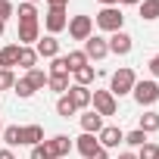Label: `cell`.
<instances>
[{"instance_id": "cell-30", "label": "cell", "mask_w": 159, "mask_h": 159, "mask_svg": "<svg viewBox=\"0 0 159 159\" xmlns=\"http://www.w3.org/2000/svg\"><path fill=\"white\" fill-rule=\"evenodd\" d=\"M50 75H72V72H69V62H66V56H53Z\"/></svg>"}, {"instance_id": "cell-6", "label": "cell", "mask_w": 159, "mask_h": 159, "mask_svg": "<svg viewBox=\"0 0 159 159\" xmlns=\"http://www.w3.org/2000/svg\"><path fill=\"white\" fill-rule=\"evenodd\" d=\"M97 140H100V147H103V150H116L119 143H125V131H122V128H116V125H106V128H100Z\"/></svg>"}, {"instance_id": "cell-20", "label": "cell", "mask_w": 159, "mask_h": 159, "mask_svg": "<svg viewBox=\"0 0 159 159\" xmlns=\"http://www.w3.org/2000/svg\"><path fill=\"white\" fill-rule=\"evenodd\" d=\"M140 131H143V134L159 131V112H153V109H150V112H143V116H140Z\"/></svg>"}, {"instance_id": "cell-25", "label": "cell", "mask_w": 159, "mask_h": 159, "mask_svg": "<svg viewBox=\"0 0 159 159\" xmlns=\"http://www.w3.org/2000/svg\"><path fill=\"white\" fill-rule=\"evenodd\" d=\"M19 22H38V10H34V3H19Z\"/></svg>"}, {"instance_id": "cell-12", "label": "cell", "mask_w": 159, "mask_h": 159, "mask_svg": "<svg viewBox=\"0 0 159 159\" xmlns=\"http://www.w3.org/2000/svg\"><path fill=\"white\" fill-rule=\"evenodd\" d=\"M66 97L72 100V106H75V109H88V106H91V91H88V88H81V84H69Z\"/></svg>"}, {"instance_id": "cell-24", "label": "cell", "mask_w": 159, "mask_h": 159, "mask_svg": "<svg viewBox=\"0 0 159 159\" xmlns=\"http://www.w3.org/2000/svg\"><path fill=\"white\" fill-rule=\"evenodd\" d=\"M7 140V150H13V147H22V137H19V125H10V128H3V134H0Z\"/></svg>"}, {"instance_id": "cell-29", "label": "cell", "mask_w": 159, "mask_h": 159, "mask_svg": "<svg viewBox=\"0 0 159 159\" xmlns=\"http://www.w3.org/2000/svg\"><path fill=\"white\" fill-rule=\"evenodd\" d=\"M13 91H16V97H22V100H28V97H34V91H31V84L25 81V78H19V81L13 84Z\"/></svg>"}, {"instance_id": "cell-41", "label": "cell", "mask_w": 159, "mask_h": 159, "mask_svg": "<svg viewBox=\"0 0 159 159\" xmlns=\"http://www.w3.org/2000/svg\"><path fill=\"white\" fill-rule=\"evenodd\" d=\"M100 3H103V7H116V3H119V0H100Z\"/></svg>"}, {"instance_id": "cell-21", "label": "cell", "mask_w": 159, "mask_h": 159, "mask_svg": "<svg viewBox=\"0 0 159 159\" xmlns=\"http://www.w3.org/2000/svg\"><path fill=\"white\" fill-rule=\"evenodd\" d=\"M47 78H50V75H44L41 69H31V72L25 75V81L31 84V91H44V88H47Z\"/></svg>"}, {"instance_id": "cell-27", "label": "cell", "mask_w": 159, "mask_h": 159, "mask_svg": "<svg viewBox=\"0 0 159 159\" xmlns=\"http://www.w3.org/2000/svg\"><path fill=\"white\" fill-rule=\"evenodd\" d=\"M56 112H59V116H62V119H69V116H75V112H78V109H75V106H72V100H69V97H66V94H62V97H59V100H56Z\"/></svg>"}, {"instance_id": "cell-14", "label": "cell", "mask_w": 159, "mask_h": 159, "mask_svg": "<svg viewBox=\"0 0 159 159\" xmlns=\"http://www.w3.org/2000/svg\"><path fill=\"white\" fill-rule=\"evenodd\" d=\"M19 137H22V143L38 147V143H44V128L41 125H25V128H19Z\"/></svg>"}, {"instance_id": "cell-18", "label": "cell", "mask_w": 159, "mask_h": 159, "mask_svg": "<svg viewBox=\"0 0 159 159\" xmlns=\"http://www.w3.org/2000/svg\"><path fill=\"white\" fill-rule=\"evenodd\" d=\"M16 66H22V69H38V53H34V47H22L19 50V62Z\"/></svg>"}, {"instance_id": "cell-39", "label": "cell", "mask_w": 159, "mask_h": 159, "mask_svg": "<svg viewBox=\"0 0 159 159\" xmlns=\"http://www.w3.org/2000/svg\"><path fill=\"white\" fill-rule=\"evenodd\" d=\"M119 3H122V7H137L140 0H119Z\"/></svg>"}, {"instance_id": "cell-5", "label": "cell", "mask_w": 159, "mask_h": 159, "mask_svg": "<svg viewBox=\"0 0 159 159\" xmlns=\"http://www.w3.org/2000/svg\"><path fill=\"white\" fill-rule=\"evenodd\" d=\"M131 94H134V100H137L140 106H153V103L159 100V84H156V81H137Z\"/></svg>"}, {"instance_id": "cell-37", "label": "cell", "mask_w": 159, "mask_h": 159, "mask_svg": "<svg viewBox=\"0 0 159 159\" xmlns=\"http://www.w3.org/2000/svg\"><path fill=\"white\" fill-rule=\"evenodd\" d=\"M91 159H112V156H109V150H103V147H100V150H97Z\"/></svg>"}, {"instance_id": "cell-7", "label": "cell", "mask_w": 159, "mask_h": 159, "mask_svg": "<svg viewBox=\"0 0 159 159\" xmlns=\"http://www.w3.org/2000/svg\"><path fill=\"white\" fill-rule=\"evenodd\" d=\"M106 44H109V53H116V56H128L131 47H134V41H131L128 31H116V34H109Z\"/></svg>"}, {"instance_id": "cell-11", "label": "cell", "mask_w": 159, "mask_h": 159, "mask_svg": "<svg viewBox=\"0 0 159 159\" xmlns=\"http://www.w3.org/2000/svg\"><path fill=\"white\" fill-rule=\"evenodd\" d=\"M34 53H38V59L44 56V59H53V56H59V41L53 38V34H47V38H38V44H34Z\"/></svg>"}, {"instance_id": "cell-31", "label": "cell", "mask_w": 159, "mask_h": 159, "mask_svg": "<svg viewBox=\"0 0 159 159\" xmlns=\"http://www.w3.org/2000/svg\"><path fill=\"white\" fill-rule=\"evenodd\" d=\"M137 159H159V147H156L153 140H147V143L140 147V153H137Z\"/></svg>"}, {"instance_id": "cell-36", "label": "cell", "mask_w": 159, "mask_h": 159, "mask_svg": "<svg viewBox=\"0 0 159 159\" xmlns=\"http://www.w3.org/2000/svg\"><path fill=\"white\" fill-rule=\"evenodd\" d=\"M150 72H153V78H159V53L150 59Z\"/></svg>"}, {"instance_id": "cell-22", "label": "cell", "mask_w": 159, "mask_h": 159, "mask_svg": "<svg viewBox=\"0 0 159 159\" xmlns=\"http://www.w3.org/2000/svg\"><path fill=\"white\" fill-rule=\"evenodd\" d=\"M66 62H69V72H78V69H84L91 59L84 56V50H72V53L66 56Z\"/></svg>"}, {"instance_id": "cell-13", "label": "cell", "mask_w": 159, "mask_h": 159, "mask_svg": "<svg viewBox=\"0 0 159 159\" xmlns=\"http://www.w3.org/2000/svg\"><path fill=\"white\" fill-rule=\"evenodd\" d=\"M75 150L81 153L84 159H91V156L100 150V140H97V134H81V137L75 140Z\"/></svg>"}, {"instance_id": "cell-43", "label": "cell", "mask_w": 159, "mask_h": 159, "mask_svg": "<svg viewBox=\"0 0 159 159\" xmlns=\"http://www.w3.org/2000/svg\"><path fill=\"white\" fill-rule=\"evenodd\" d=\"M25 3H38V0H25Z\"/></svg>"}, {"instance_id": "cell-35", "label": "cell", "mask_w": 159, "mask_h": 159, "mask_svg": "<svg viewBox=\"0 0 159 159\" xmlns=\"http://www.w3.org/2000/svg\"><path fill=\"white\" fill-rule=\"evenodd\" d=\"M47 7H50V10H66L69 0H47Z\"/></svg>"}, {"instance_id": "cell-17", "label": "cell", "mask_w": 159, "mask_h": 159, "mask_svg": "<svg viewBox=\"0 0 159 159\" xmlns=\"http://www.w3.org/2000/svg\"><path fill=\"white\" fill-rule=\"evenodd\" d=\"M81 128H84V134H100V128H103V116H97L94 109L84 112V116H81Z\"/></svg>"}, {"instance_id": "cell-26", "label": "cell", "mask_w": 159, "mask_h": 159, "mask_svg": "<svg viewBox=\"0 0 159 159\" xmlns=\"http://www.w3.org/2000/svg\"><path fill=\"white\" fill-rule=\"evenodd\" d=\"M72 75H75V84H81V88H88V84L94 81V69H91V66L78 69V72H72Z\"/></svg>"}, {"instance_id": "cell-44", "label": "cell", "mask_w": 159, "mask_h": 159, "mask_svg": "<svg viewBox=\"0 0 159 159\" xmlns=\"http://www.w3.org/2000/svg\"><path fill=\"white\" fill-rule=\"evenodd\" d=\"M0 134H3V125H0Z\"/></svg>"}, {"instance_id": "cell-40", "label": "cell", "mask_w": 159, "mask_h": 159, "mask_svg": "<svg viewBox=\"0 0 159 159\" xmlns=\"http://www.w3.org/2000/svg\"><path fill=\"white\" fill-rule=\"evenodd\" d=\"M119 159H137L134 153H119Z\"/></svg>"}, {"instance_id": "cell-34", "label": "cell", "mask_w": 159, "mask_h": 159, "mask_svg": "<svg viewBox=\"0 0 159 159\" xmlns=\"http://www.w3.org/2000/svg\"><path fill=\"white\" fill-rule=\"evenodd\" d=\"M13 13H16V7L10 3V0H0V22H7Z\"/></svg>"}, {"instance_id": "cell-42", "label": "cell", "mask_w": 159, "mask_h": 159, "mask_svg": "<svg viewBox=\"0 0 159 159\" xmlns=\"http://www.w3.org/2000/svg\"><path fill=\"white\" fill-rule=\"evenodd\" d=\"M3 28H7V22H0V38H3Z\"/></svg>"}, {"instance_id": "cell-28", "label": "cell", "mask_w": 159, "mask_h": 159, "mask_svg": "<svg viewBox=\"0 0 159 159\" xmlns=\"http://www.w3.org/2000/svg\"><path fill=\"white\" fill-rule=\"evenodd\" d=\"M125 143H128V147H137V150H140V147L147 143V134H143L140 128H134V131H128V134H125Z\"/></svg>"}, {"instance_id": "cell-15", "label": "cell", "mask_w": 159, "mask_h": 159, "mask_svg": "<svg viewBox=\"0 0 159 159\" xmlns=\"http://www.w3.org/2000/svg\"><path fill=\"white\" fill-rule=\"evenodd\" d=\"M47 147H50L53 159H62V156H66V153H69V150H72L75 143H72V140H69L66 134H56V137H50V140H47Z\"/></svg>"}, {"instance_id": "cell-23", "label": "cell", "mask_w": 159, "mask_h": 159, "mask_svg": "<svg viewBox=\"0 0 159 159\" xmlns=\"http://www.w3.org/2000/svg\"><path fill=\"white\" fill-rule=\"evenodd\" d=\"M47 88L56 91V94L62 97V94L69 91V75H50V78H47Z\"/></svg>"}, {"instance_id": "cell-1", "label": "cell", "mask_w": 159, "mask_h": 159, "mask_svg": "<svg viewBox=\"0 0 159 159\" xmlns=\"http://www.w3.org/2000/svg\"><path fill=\"white\" fill-rule=\"evenodd\" d=\"M134 84H137V75H134V69H119V72H112V78H109V94L112 97H125V94H131L134 91Z\"/></svg>"}, {"instance_id": "cell-16", "label": "cell", "mask_w": 159, "mask_h": 159, "mask_svg": "<svg viewBox=\"0 0 159 159\" xmlns=\"http://www.w3.org/2000/svg\"><path fill=\"white\" fill-rule=\"evenodd\" d=\"M19 44H7V47H0V69H13L19 62Z\"/></svg>"}, {"instance_id": "cell-9", "label": "cell", "mask_w": 159, "mask_h": 159, "mask_svg": "<svg viewBox=\"0 0 159 159\" xmlns=\"http://www.w3.org/2000/svg\"><path fill=\"white\" fill-rule=\"evenodd\" d=\"M44 25H47V31L56 38L66 25H69V16H66V10H47V19H44Z\"/></svg>"}, {"instance_id": "cell-33", "label": "cell", "mask_w": 159, "mask_h": 159, "mask_svg": "<svg viewBox=\"0 0 159 159\" xmlns=\"http://www.w3.org/2000/svg\"><path fill=\"white\" fill-rule=\"evenodd\" d=\"M31 159H53V153H50L47 140H44V143H38V147H31Z\"/></svg>"}, {"instance_id": "cell-2", "label": "cell", "mask_w": 159, "mask_h": 159, "mask_svg": "<svg viewBox=\"0 0 159 159\" xmlns=\"http://www.w3.org/2000/svg\"><path fill=\"white\" fill-rule=\"evenodd\" d=\"M122 22H125V16H122L119 7H103V10L97 13V25H100L103 31H109V34L122 31Z\"/></svg>"}, {"instance_id": "cell-3", "label": "cell", "mask_w": 159, "mask_h": 159, "mask_svg": "<svg viewBox=\"0 0 159 159\" xmlns=\"http://www.w3.org/2000/svg\"><path fill=\"white\" fill-rule=\"evenodd\" d=\"M91 103H94V112L97 116H116L119 112V103L109 91H91Z\"/></svg>"}, {"instance_id": "cell-10", "label": "cell", "mask_w": 159, "mask_h": 159, "mask_svg": "<svg viewBox=\"0 0 159 159\" xmlns=\"http://www.w3.org/2000/svg\"><path fill=\"white\" fill-rule=\"evenodd\" d=\"M41 38V25L38 22H19V47H31Z\"/></svg>"}, {"instance_id": "cell-38", "label": "cell", "mask_w": 159, "mask_h": 159, "mask_svg": "<svg viewBox=\"0 0 159 159\" xmlns=\"http://www.w3.org/2000/svg\"><path fill=\"white\" fill-rule=\"evenodd\" d=\"M0 159H16V156H13V150H0Z\"/></svg>"}, {"instance_id": "cell-19", "label": "cell", "mask_w": 159, "mask_h": 159, "mask_svg": "<svg viewBox=\"0 0 159 159\" xmlns=\"http://www.w3.org/2000/svg\"><path fill=\"white\" fill-rule=\"evenodd\" d=\"M140 19H147V22H153V19H159V0H140Z\"/></svg>"}, {"instance_id": "cell-4", "label": "cell", "mask_w": 159, "mask_h": 159, "mask_svg": "<svg viewBox=\"0 0 159 159\" xmlns=\"http://www.w3.org/2000/svg\"><path fill=\"white\" fill-rule=\"evenodd\" d=\"M66 28H69L72 41H88V38L94 34V19H91V16H72Z\"/></svg>"}, {"instance_id": "cell-32", "label": "cell", "mask_w": 159, "mask_h": 159, "mask_svg": "<svg viewBox=\"0 0 159 159\" xmlns=\"http://www.w3.org/2000/svg\"><path fill=\"white\" fill-rule=\"evenodd\" d=\"M16 84V75H13V69H0V91H10Z\"/></svg>"}, {"instance_id": "cell-8", "label": "cell", "mask_w": 159, "mask_h": 159, "mask_svg": "<svg viewBox=\"0 0 159 159\" xmlns=\"http://www.w3.org/2000/svg\"><path fill=\"white\" fill-rule=\"evenodd\" d=\"M109 53V44H106V38H100V34H91L88 41H84V56L88 59H103Z\"/></svg>"}]
</instances>
